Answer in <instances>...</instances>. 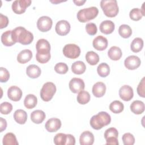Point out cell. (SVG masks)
I'll list each match as a JSON object with an SVG mask.
<instances>
[{
  "mask_svg": "<svg viewBox=\"0 0 145 145\" xmlns=\"http://www.w3.org/2000/svg\"><path fill=\"white\" fill-rule=\"evenodd\" d=\"M97 72L101 77H106L110 73V68L106 63H101L97 67Z\"/></svg>",
  "mask_w": 145,
  "mask_h": 145,
  "instance_id": "cell-32",
  "label": "cell"
},
{
  "mask_svg": "<svg viewBox=\"0 0 145 145\" xmlns=\"http://www.w3.org/2000/svg\"><path fill=\"white\" fill-rule=\"evenodd\" d=\"M2 143L3 145H18L15 135L12 133H8L6 134L2 140Z\"/></svg>",
  "mask_w": 145,
  "mask_h": 145,
  "instance_id": "cell-28",
  "label": "cell"
},
{
  "mask_svg": "<svg viewBox=\"0 0 145 145\" xmlns=\"http://www.w3.org/2000/svg\"><path fill=\"white\" fill-rule=\"evenodd\" d=\"M45 113L41 110H34L31 114V120L33 123L36 124L42 123L45 120Z\"/></svg>",
  "mask_w": 145,
  "mask_h": 145,
  "instance_id": "cell-21",
  "label": "cell"
},
{
  "mask_svg": "<svg viewBox=\"0 0 145 145\" xmlns=\"http://www.w3.org/2000/svg\"><path fill=\"white\" fill-rule=\"evenodd\" d=\"M36 48L37 51L42 50L50 51V43L48 42V41L46 40V39H41L37 41L36 44Z\"/></svg>",
  "mask_w": 145,
  "mask_h": 145,
  "instance_id": "cell-36",
  "label": "cell"
},
{
  "mask_svg": "<svg viewBox=\"0 0 145 145\" xmlns=\"http://www.w3.org/2000/svg\"><path fill=\"white\" fill-rule=\"evenodd\" d=\"M106 144H112V145H118V142L117 138L116 137H109L106 139Z\"/></svg>",
  "mask_w": 145,
  "mask_h": 145,
  "instance_id": "cell-47",
  "label": "cell"
},
{
  "mask_svg": "<svg viewBox=\"0 0 145 145\" xmlns=\"http://www.w3.org/2000/svg\"><path fill=\"white\" fill-rule=\"evenodd\" d=\"M86 59L91 65H95L99 61V55L93 51H89L86 54Z\"/></svg>",
  "mask_w": 145,
  "mask_h": 145,
  "instance_id": "cell-30",
  "label": "cell"
},
{
  "mask_svg": "<svg viewBox=\"0 0 145 145\" xmlns=\"http://www.w3.org/2000/svg\"><path fill=\"white\" fill-rule=\"evenodd\" d=\"M0 123H1V132H2L6 129L7 122L6 120L2 117H0Z\"/></svg>",
  "mask_w": 145,
  "mask_h": 145,
  "instance_id": "cell-49",
  "label": "cell"
},
{
  "mask_svg": "<svg viewBox=\"0 0 145 145\" xmlns=\"http://www.w3.org/2000/svg\"><path fill=\"white\" fill-rule=\"evenodd\" d=\"M111 121L110 116L106 112H100L93 116L90 120L91 126L95 130H100L109 125Z\"/></svg>",
  "mask_w": 145,
  "mask_h": 145,
  "instance_id": "cell-2",
  "label": "cell"
},
{
  "mask_svg": "<svg viewBox=\"0 0 145 145\" xmlns=\"http://www.w3.org/2000/svg\"><path fill=\"white\" fill-rule=\"evenodd\" d=\"M1 41L6 46H11L15 44L16 42L12 37V31L8 30L3 32L1 36Z\"/></svg>",
  "mask_w": 145,
  "mask_h": 145,
  "instance_id": "cell-23",
  "label": "cell"
},
{
  "mask_svg": "<svg viewBox=\"0 0 145 145\" xmlns=\"http://www.w3.org/2000/svg\"><path fill=\"white\" fill-rule=\"evenodd\" d=\"M68 66L65 63L59 62L57 63L54 66L55 71L60 74H65L68 71Z\"/></svg>",
  "mask_w": 145,
  "mask_h": 145,
  "instance_id": "cell-38",
  "label": "cell"
},
{
  "mask_svg": "<svg viewBox=\"0 0 145 145\" xmlns=\"http://www.w3.org/2000/svg\"><path fill=\"white\" fill-rule=\"evenodd\" d=\"M8 97L12 101H18L22 96V91L17 86H11L7 91Z\"/></svg>",
  "mask_w": 145,
  "mask_h": 145,
  "instance_id": "cell-15",
  "label": "cell"
},
{
  "mask_svg": "<svg viewBox=\"0 0 145 145\" xmlns=\"http://www.w3.org/2000/svg\"><path fill=\"white\" fill-rule=\"evenodd\" d=\"M41 73L40 68L36 65H30L26 69V74L31 78H38Z\"/></svg>",
  "mask_w": 145,
  "mask_h": 145,
  "instance_id": "cell-20",
  "label": "cell"
},
{
  "mask_svg": "<svg viewBox=\"0 0 145 145\" xmlns=\"http://www.w3.org/2000/svg\"><path fill=\"white\" fill-rule=\"evenodd\" d=\"M31 0H16L12 3V10L17 14H22L25 11L26 8L30 6Z\"/></svg>",
  "mask_w": 145,
  "mask_h": 145,
  "instance_id": "cell-7",
  "label": "cell"
},
{
  "mask_svg": "<svg viewBox=\"0 0 145 145\" xmlns=\"http://www.w3.org/2000/svg\"><path fill=\"white\" fill-rule=\"evenodd\" d=\"M129 16L132 20L138 21L144 16V12L142 11V10L139 8H134L130 11Z\"/></svg>",
  "mask_w": 145,
  "mask_h": 145,
  "instance_id": "cell-34",
  "label": "cell"
},
{
  "mask_svg": "<svg viewBox=\"0 0 145 145\" xmlns=\"http://www.w3.org/2000/svg\"><path fill=\"white\" fill-rule=\"evenodd\" d=\"M130 110L135 114H140L144 111V104L140 100H135L130 105Z\"/></svg>",
  "mask_w": 145,
  "mask_h": 145,
  "instance_id": "cell-22",
  "label": "cell"
},
{
  "mask_svg": "<svg viewBox=\"0 0 145 145\" xmlns=\"http://www.w3.org/2000/svg\"><path fill=\"white\" fill-rule=\"evenodd\" d=\"M100 6L108 17L116 16L119 11V8L116 0H102L100 2Z\"/></svg>",
  "mask_w": 145,
  "mask_h": 145,
  "instance_id": "cell-3",
  "label": "cell"
},
{
  "mask_svg": "<svg viewBox=\"0 0 145 145\" xmlns=\"http://www.w3.org/2000/svg\"><path fill=\"white\" fill-rule=\"evenodd\" d=\"M143 47V40L140 37L135 38L130 45L131 50L134 53L140 52Z\"/></svg>",
  "mask_w": 145,
  "mask_h": 145,
  "instance_id": "cell-29",
  "label": "cell"
},
{
  "mask_svg": "<svg viewBox=\"0 0 145 145\" xmlns=\"http://www.w3.org/2000/svg\"><path fill=\"white\" fill-rule=\"evenodd\" d=\"M86 69V66L85 63L80 61H76L71 65V70L75 74H82L85 72Z\"/></svg>",
  "mask_w": 145,
  "mask_h": 145,
  "instance_id": "cell-26",
  "label": "cell"
},
{
  "mask_svg": "<svg viewBox=\"0 0 145 145\" xmlns=\"http://www.w3.org/2000/svg\"><path fill=\"white\" fill-rule=\"evenodd\" d=\"M63 53L67 58L75 59L80 56V49L79 46L74 44H66L63 48Z\"/></svg>",
  "mask_w": 145,
  "mask_h": 145,
  "instance_id": "cell-6",
  "label": "cell"
},
{
  "mask_svg": "<svg viewBox=\"0 0 145 145\" xmlns=\"http://www.w3.org/2000/svg\"><path fill=\"white\" fill-rule=\"evenodd\" d=\"M12 37L15 42H19L23 45H28L33 40L32 33L23 27H18L12 30Z\"/></svg>",
  "mask_w": 145,
  "mask_h": 145,
  "instance_id": "cell-1",
  "label": "cell"
},
{
  "mask_svg": "<svg viewBox=\"0 0 145 145\" xmlns=\"http://www.w3.org/2000/svg\"><path fill=\"white\" fill-rule=\"evenodd\" d=\"M123 143L125 145H133L135 143V138L133 134L129 133H125L122 136Z\"/></svg>",
  "mask_w": 145,
  "mask_h": 145,
  "instance_id": "cell-40",
  "label": "cell"
},
{
  "mask_svg": "<svg viewBox=\"0 0 145 145\" xmlns=\"http://www.w3.org/2000/svg\"><path fill=\"white\" fill-rule=\"evenodd\" d=\"M79 142L81 145H92L94 142L93 134L89 131L83 132L80 136Z\"/></svg>",
  "mask_w": 145,
  "mask_h": 145,
  "instance_id": "cell-17",
  "label": "cell"
},
{
  "mask_svg": "<svg viewBox=\"0 0 145 145\" xmlns=\"http://www.w3.org/2000/svg\"><path fill=\"white\" fill-rule=\"evenodd\" d=\"M119 35L123 38H129L132 34V29L131 27L127 24H122L118 29Z\"/></svg>",
  "mask_w": 145,
  "mask_h": 145,
  "instance_id": "cell-31",
  "label": "cell"
},
{
  "mask_svg": "<svg viewBox=\"0 0 145 145\" xmlns=\"http://www.w3.org/2000/svg\"><path fill=\"white\" fill-rule=\"evenodd\" d=\"M69 86L72 92L76 93L84 89L85 84L83 79L78 78H74L70 80Z\"/></svg>",
  "mask_w": 145,
  "mask_h": 145,
  "instance_id": "cell-9",
  "label": "cell"
},
{
  "mask_svg": "<svg viewBox=\"0 0 145 145\" xmlns=\"http://www.w3.org/2000/svg\"><path fill=\"white\" fill-rule=\"evenodd\" d=\"M67 134L63 133L57 134L54 137V143L56 145H66Z\"/></svg>",
  "mask_w": 145,
  "mask_h": 145,
  "instance_id": "cell-37",
  "label": "cell"
},
{
  "mask_svg": "<svg viewBox=\"0 0 145 145\" xmlns=\"http://www.w3.org/2000/svg\"><path fill=\"white\" fill-rule=\"evenodd\" d=\"M108 40L106 37L99 35L96 37L92 42V45L93 48L99 51H103L105 50L108 46Z\"/></svg>",
  "mask_w": 145,
  "mask_h": 145,
  "instance_id": "cell-14",
  "label": "cell"
},
{
  "mask_svg": "<svg viewBox=\"0 0 145 145\" xmlns=\"http://www.w3.org/2000/svg\"><path fill=\"white\" fill-rule=\"evenodd\" d=\"M46 130L50 133L56 132L61 127V121L57 118H52L49 119L45 125Z\"/></svg>",
  "mask_w": 145,
  "mask_h": 145,
  "instance_id": "cell-13",
  "label": "cell"
},
{
  "mask_svg": "<svg viewBox=\"0 0 145 145\" xmlns=\"http://www.w3.org/2000/svg\"><path fill=\"white\" fill-rule=\"evenodd\" d=\"M86 0H77V1H76V0H74L73 1V2H74V3L76 5H77V6H82L85 2H86Z\"/></svg>",
  "mask_w": 145,
  "mask_h": 145,
  "instance_id": "cell-50",
  "label": "cell"
},
{
  "mask_svg": "<svg viewBox=\"0 0 145 145\" xmlns=\"http://www.w3.org/2000/svg\"><path fill=\"white\" fill-rule=\"evenodd\" d=\"M10 78V73L8 71L3 67L0 69V81L1 82H6Z\"/></svg>",
  "mask_w": 145,
  "mask_h": 145,
  "instance_id": "cell-43",
  "label": "cell"
},
{
  "mask_svg": "<svg viewBox=\"0 0 145 145\" xmlns=\"http://www.w3.org/2000/svg\"><path fill=\"white\" fill-rule=\"evenodd\" d=\"M92 93L96 97H101L103 96L106 91L105 84L101 82H99L96 83L92 87Z\"/></svg>",
  "mask_w": 145,
  "mask_h": 145,
  "instance_id": "cell-18",
  "label": "cell"
},
{
  "mask_svg": "<svg viewBox=\"0 0 145 145\" xmlns=\"http://www.w3.org/2000/svg\"><path fill=\"white\" fill-rule=\"evenodd\" d=\"M50 53L46 54H42L37 53L36 54V60L41 63H45L48 62L50 59Z\"/></svg>",
  "mask_w": 145,
  "mask_h": 145,
  "instance_id": "cell-41",
  "label": "cell"
},
{
  "mask_svg": "<svg viewBox=\"0 0 145 145\" xmlns=\"http://www.w3.org/2000/svg\"><path fill=\"white\" fill-rule=\"evenodd\" d=\"M53 22L52 19L47 16H42L39 18L37 22V28L41 32H47L49 31L52 26Z\"/></svg>",
  "mask_w": 145,
  "mask_h": 145,
  "instance_id": "cell-8",
  "label": "cell"
},
{
  "mask_svg": "<svg viewBox=\"0 0 145 145\" xmlns=\"http://www.w3.org/2000/svg\"><path fill=\"white\" fill-rule=\"evenodd\" d=\"M37 103V99L33 94L27 95L24 100V105L27 109H32L35 108Z\"/></svg>",
  "mask_w": 145,
  "mask_h": 145,
  "instance_id": "cell-27",
  "label": "cell"
},
{
  "mask_svg": "<svg viewBox=\"0 0 145 145\" xmlns=\"http://www.w3.org/2000/svg\"><path fill=\"white\" fill-rule=\"evenodd\" d=\"M90 100V95L88 92L81 91L78 93L77 96V101L82 105L88 103Z\"/></svg>",
  "mask_w": 145,
  "mask_h": 145,
  "instance_id": "cell-35",
  "label": "cell"
},
{
  "mask_svg": "<svg viewBox=\"0 0 145 145\" xmlns=\"http://www.w3.org/2000/svg\"><path fill=\"white\" fill-rule=\"evenodd\" d=\"M141 63L140 58L136 56H130L127 57L125 61V66L129 70L137 69Z\"/></svg>",
  "mask_w": 145,
  "mask_h": 145,
  "instance_id": "cell-11",
  "label": "cell"
},
{
  "mask_svg": "<svg viewBox=\"0 0 145 145\" xmlns=\"http://www.w3.org/2000/svg\"><path fill=\"white\" fill-rule=\"evenodd\" d=\"M12 110V105L8 102H3L0 105V112L2 114H8Z\"/></svg>",
  "mask_w": 145,
  "mask_h": 145,
  "instance_id": "cell-39",
  "label": "cell"
},
{
  "mask_svg": "<svg viewBox=\"0 0 145 145\" xmlns=\"http://www.w3.org/2000/svg\"><path fill=\"white\" fill-rule=\"evenodd\" d=\"M8 24V18L3 15L2 14H0V28L2 29L7 26Z\"/></svg>",
  "mask_w": 145,
  "mask_h": 145,
  "instance_id": "cell-46",
  "label": "cell"
},
{
  "mask_svg": "<svg viewBox=\"0 0 145 145\" xmlns=\"http://www.w3.org/2000/svg\"><path fill=\"white\" fill-rule=\"evenodd\" d=\"M144 85V77H143L137 87V93L139 96L142 97H145Z\"/></svg>",
  "mask_w": 145,
  "mask_h": 145,
  "instance_id": "cell-45",
  "label": "cell"
},
{
  "mask_svg": "<svg viewBox=\"0 0 145 145\" xmlns=\"http://www.w3.org/2000/svg\"><path fill=\"white\" fill-rule=\"evenodd\" d=\"M75 143V139L71 134H67L66 145H74Z\"/></svg>",
  "mask_w": 145,
  "mask_h": 145,
  "instance_id": "cell-48",
  "label": "cell"
},
{
  "mask_svg": "<svg viewBox=\"0 0 145 145\" xmlns=\"http://www.w3.org/2000/svg\"><path fill=\"white\" fill-rule=\"evenodd\" d=\"M56 92V87L52 82H46L42 86L40 91V97L44 101H50Z\"/></svg>",
  "mask_w": 145,
  "mask_h": 145,
  "instance_id": "cell-5",
  "label": "cell"
},
{
  "mask_svg": "<svg viewBox=\"0 0 145 145\" xmlns=\"http://www.w3.org/2000/svg\"><path fill=\"white\" fill-rule=\"evenodd\" d=\"M108 57L113 61H117L119 60L121 57H122V53L121 49L116 46H112L108 52Z\"/></svg>",
  "mask_w": 145,
  "mask_h": 145,
  "instance_id": "cell-25",
  "label": "cell"
},
{
  "mask_svg": "<svg viewBox=\"0 0 145 145\" xmlns=\"http://www.w3.org/2000/svg\"><path fill=\"white\" fill-rule=\"evenodd\" d=\"M99 13L96 7L92 6L80 10L77 13V18L82 23H85L95 18Z\"/></svg>",
  "mask_w": 145,
  "mask_h": 145,
  "instance_id": "cell-4",
  "label": "cell"
},
{
  "mask_svg": "<svg viewBox=\"0 0 145 145\" xmlns=\"http://www.w3.org/2000/svg\"><path fill=\"white\" fill-rule=\"evenodd\" d=\"M86 30L89 35H95L97 33L96 25L93 23H89L86 25Z\"/></svg>",
  "mask_w": 145,
  "mask_h": 145,
  "instance_id": "cell-44",
  "label": "cell"
},
{
  "mask_svg": "<svg viewBox=\"0 0 145 145\" xmlns=\"http://www.w3.org/2000/svg\"><path fill=\"white\" fill-rule=\"evenodd\" d=\"M32 57V53L29 49L22 50L17 56V61L22 64H24L29 61Z\"/></svg>",
  "mask_w": 145,
  "mask_h": 145,
  "instance_id": "cell-19",
  "label": "cell"
},
{
  "mask_svg": "<svg viewBox=\"0 0 145 145\" xmlns=\"http://www.w3.org/2000/svg\"><path fill=\"white\" fill-rule=\"evenodd\" d=\"M14 118L15 121L21 125L24 124L27 119V114L23 109H18L14 113Z\"/></svg>",
  "mask_w": 145,
  "mask_h": 145,
  "instance_id": "cell-24",
  "label": "cell"
},
{
  "mask_svg": "<svg viewBox=\"0 0 145 145\" xmlns=\"http://www.w3.org/2000/svg\"><path fill=\"white\" fill-rule=\"evenodd\" d=\"M99 28L101 32L105 35H108L112 33L114 31L115 25L112 21L106 20L101 23Z\"/></svg>",
  "mask_w": 145,
  "mask_h": 145,
  "instance_id": "cell-16",
  "label": "cell"
},
{
  "mask_svg": "<svg viewBox=\"0 0 145 145\" xmlns=\"http://www.w3.org/2000/svg\"><path fill=\"white\" fill-rule=\"evenodd\" d=\"M118 131L114 127H110L106 129L104 133V138L105 139L109 137L118 138Z\"/></svg>",
  "mask_w": 145,
  "mask_h": 145,
  "instance_id": "cell-42",
  "label": "cell"
},
{
  "mask_svg": "<svg viewBox=\"0 0 145 145\" xmlns=\"http://www.w3.org/2000/svg\"><path fill=\"white\" fill-rule=\"evenodd\" d=\"M124 105L122 103L118 100L112 102L109 105V109L114 113H120L123 110Z\"/></svg>",
  "mask_w": 145,
  "mask_h": 145,
  "instance_id": "cell-33",
  "label": "cell"
},
{
  "mask_svg": "<svg viewBox=\"0 0 145 145\" xmlns=\"http://www.w3.org/2000/svg\"><path fill=\"white\" fill-rule=\"evenodd\" d=\"M119 95L123 100L125 101H130L134 96L133 89L129 85H123L119 89Z\"/></svg>",
  "mask_w": 145,
  "mask_h": 145,
  "instance_id": "cell-12",
  "label": "cell"
},
{
  "mask_svg": "<svg viewBox=\"0 0 145 145\" xmlns=\"http://www.w3.org/2000/svg\"><path fill=\"white\" fill-rule=\"evenodd\" d=\"M70 27V24L67 20H61L57 23L55 30L58 35L60 36H65L69 33Z\"/></svg>",
  "mask_w": 145,
  "mask_h": 145,
  "instance_id": "cell-10",
  "label": "cell"
}]
</instances>
